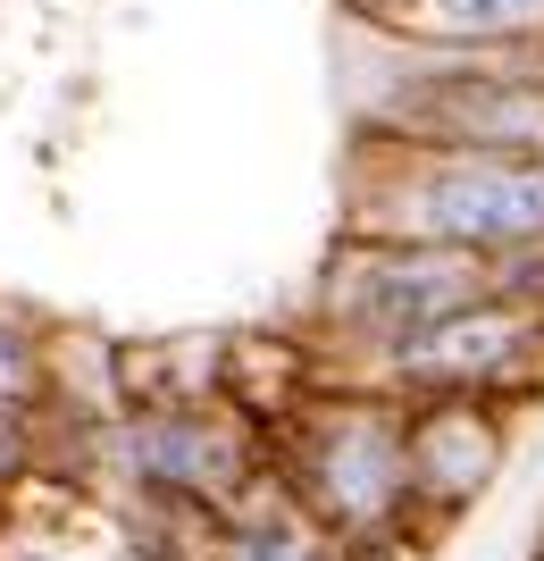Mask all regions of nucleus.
<instances>
[{
	"label": "nucleus",
	"mask_w": 544,
	"mask_h": 561,
	"mask_svg": "<svg viewBox=\"0 0 544 561\" xmlns=\"http://www.w3.org/2000/svg\"><path fill=\"white\" fill-rule=\"evenodd\" d=\"M50 402V335L18 310H0V411H43Z\"/></svg>",
	"instance_id": "obj_10"
},
{
	"label": "nucleus",
	"mask_w": 544,
	"mask_h": 561,
	"mask_svg": "<svg viewBox=\"0 0 544 561\" xmlns=\"http://www.w3.org/2000/svg\"><path fill=\"white\" fill-rule=\"evenodd\" d=\"M268 478L302 503L352 561L394 553L427 537L419 494H410V411L369 377H319L293 411L261 427Z\"/></svg>",
	"instance_id": "obj_1"
},
{
	"label": "nucleus",
	"mask_w": 544,
	"mask_h": 561,
	"mask_svg": "<svg viewBox=\"0 0 544 561\" xmlns=\"http://www.w3.org/2000/svg\"><path fill=\"white\" fill-rule=\"evenodd\" d=\"M93 469L126 486L142 512H227L268 469L261 427L227 394H135L118 420H101Z\"/></svg>",
	"instance_id": "obj_5"
},
{
	"label": "nucleus",
	"mask_w": 544,
	"mask_h": 561,
	"mask_svg": "<svg viewBox=\"0 0 544 561\" xmlns=\"http://www.w3.org/2000/svg\"><path fill=\"white\" fill-rule=\"evenodd\" d=\"M394 43H427V50H544V0H403Z\"/></svg>",
	"instance_id": "obj_9"
},
{
	"label": "nucleus",
	"mask_w": 544,
	"mask_h": 561,
	"mask_svg": "<svg viewBox=\"0 0 544 561\" xmlns=\"http://www.w3.org/2000/svg\"><path fill=\"white\" fill-rule=\"evenodd\" d=\"M369 386L385 394H470V402H520L544 394V302H520V294H477L470 310L436 319L427 335H410L403 352H385Z\"/></svg>",
	"instance_id": "obj_6"
},
{
	"label": "nucleus",
	"mask_w": 544,
	"mask_h": 561,
	"mask_svg": "<svg viewBox=\"0 0 544 561\" xmlns=\"http://www.w3.org/2000/svg\"><path fill=\"white\" fill-rule=\"evenodd\" d=\"M410 411V494L419 519L444 528L502 478L511 461V411L502 402H470V394H419Z\"/></svg>",
	"instance_id": "obj_7"
},
{
	"label": "nucleus",
	"mask_w": 544,
	"mask_h": 561,
	"mask_svg": "<svg viewBox=\"0 0 544 561\" xmlns=\"http://www.w3.org/2000/svg\"><path fill=\"white\" fill-rule=\"evenodd\" d=\"M477 294H495V260L452 252V243H410V234H352L319 260L302 310V344L319 352L327 377H369L385 352H403L436 319L470 310Z\"/></svg>",
	"instance_id": "obj_3"
},
{
	"label": "nucleus",
	"mask_w": 544,
	"mask_h": 561,
	"mask_svg": "<svg viewBox=\"0 0 544 561\" xmlns=\"http://www.w3.org/2000/svg\"><path fill=\"white\" fill-rule=\"evenodd\" d=\"M25 561H68V553H25Z\"/></svg>",
	"instance_id": "obj_11"
},
{
	"label": "nucleus",
	"mask_w": 544,
	"mask_h": 561,
	"mask_svg": "<svg viewBox=\"0 0 544 561\" xmlns=\"http://www.w3.org/2000/svg\"><path fill=\"white\" fill-rule=\"evenodd\" d=\"M344 227L410 234L452 252L544 243V151H444V142H360L344 168Z\"/></svg>",
	"instance_id": "obj_2"
},
{
	"label": "nucleus",
	"mask_w": 544,
	"mask_h": 561,
	"mask_svg": "<svg viewBox=\"0 0 544 561\" xmlns=\"http://www.w3.org/2000/svg\"><path fill=\"white\" fill-rule=\"evenodd\" d=\"M378 43V76L352 101L360 142H444V151H544V50H427Z\"/></svg>",
	"instance_id": "obj_4"
},
{
	"label": "nucleus",
	"mask_w": 544,
	"mask_h": 561,
	"mask_svg": "<svg viewBox=\"0 0 544 561\" xmlns=\"http://www.w3.org/2000/svg\"><path fill=\"white\" fill-rule=\"evenodd\" d=\"M210 561H352L344 545L319 528V519L277 486V478H252V486L218 512V537H210Z\"/></svg>",
	"instance_id": "obj_8"
}]
</instances>
